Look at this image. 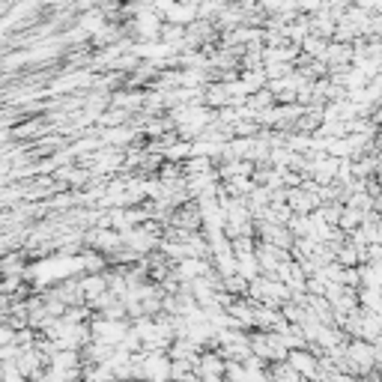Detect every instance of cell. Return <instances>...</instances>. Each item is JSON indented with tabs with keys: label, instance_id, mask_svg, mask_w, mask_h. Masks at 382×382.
I'll return each instance as SVG.
<instances>
[{
	"label": "cell",
	"instance_id": "6da1fadb",
	"mask_svg": "<svg viewBox=\"0 0 382 382\" xmlns=\"http://www.w3.org/2000/svg\"><path fill=\"white\" fill-rule=\"evenodd\" d=\"M48 128H51V123H48L45 117H33V119H24V123H15L13 126V138L15 140H39Z\"/></svg>",
	"mask_w": 382,
	"mask_h": 382
}]
</instances>
